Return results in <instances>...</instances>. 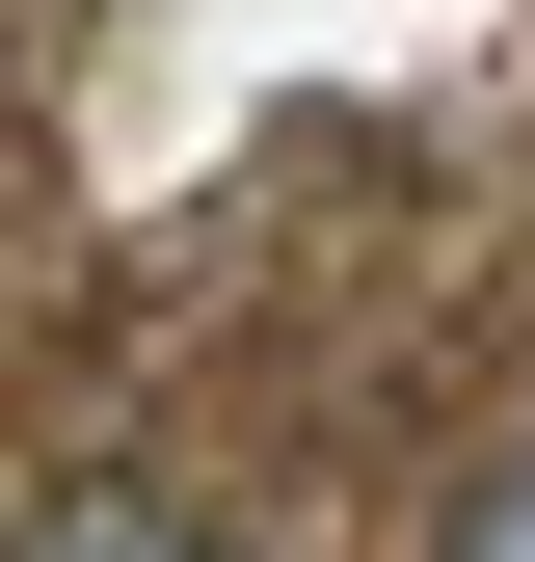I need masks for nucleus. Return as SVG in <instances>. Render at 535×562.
Instances as JSON below:
<instances>
[{
	"label": "nucleus",
	"instance_id": "1",
	"mask_svg": "<svg viewBox=\"0 0 535 562\" xmlns=\"http://www.w3.org/2000/svg\"><path fill=\"white\" fill-rule=\"evenodd\" d=\"M0 562H241V536H215V509H187V482H161V456H81V482H54V509H27V536H0Z\"/></svg>",
	"mask_w": 535,
	"mask_h": 562
},
{
	"label": "nucleus",
	"instance_id": "2",
	"mask_svg": "<svg viewBox=\"0 0 535 562\" xmlns=\"http://www.w3.org/2000/svg\"><path fill=\"white\" fill-rule=\"evenodd\" d=\"M401 562H535V402H509L455 482H429V536H401Z\"/></svg>",
	"mask_w": 535,
	"mask_h": 562
}]
</instances>
